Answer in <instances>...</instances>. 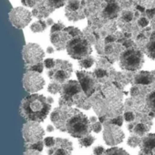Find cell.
Here are the masks:
<instances>
[{"label":"cell","mask_w":155,"mask_h":155,"mask_svg":"<svg viewBox=\"0 0 155 155\" xmlns=\"http://www.w3.org/2000/svg\"><path fill=\"white\" fill-rule=\"evenodd\" d=\"M124 110L134 111L136 114H148L150 111L148 107L146 98L140 96L127 99L124 103Z\"/></svg>","instance_id":"obj_17"},{"label":"cell","mask_w":155,"mask_h":155,"mask_svg":"<svg viewBox=\"0 0 155 155\" xmlns=\"http://www.w3.org/2000/svg\"><path fill=\"white\" fill-rule=\"evenodd\" d=\"M124 94L127 93L113 82L100 84L98 91L91 96V106L98 117L104 116L110 120L121 115L124 110Z\"/></svg>","instance_id":"obj_1"},{"label":"cell","mask_w":155,"mask_h":155,"mask_svg":"<svg viewBox=\"0 0 155 155\" xmlns=\"http://www.w3.org/2000/svg\"><path fill=\"white\" fill-rule=\"evenodd\" d=\"M22 56L27 65H34L42 62L45 57V52L38 44L28 43L24 46L22 50Z\"/></svg>","instance_id":"obj_16"},{"label":"cell","mask_w":155,"mask_h":155,"mask_svg":"<svg viewBox=\"0 0 155 155\" xmlns=\"http://www.w3.org/2000/svg\"><path fill=\"white\" fill-rule=\"evenodd\" d=\"M153 73H154V76H155V71H153ZM155 83V82H154Z\"/></svg>","instance_id":"obj_57"},{"label":"cell","mask_w":155,"mask_h":155,"mask_svg":"<svg viewBox=\"0 0 155 155\" xmlns=\"http://www.w3.org/2000/svg\"><path fill=\"white\" fill-rule=\"evenodd\" d=\"M96 140L95 137L92 136L91 133L84 136V137H81V138H79V144L81 147H84V148H88L90 146H91L94 141Z\"/></svg>","instance_id":"obj_29"},{"label":"cell","mask_w":155,"mask_h":155,"mask_svg":"<svg viewBox=\"0 0 155 155\" xmlns=\"http://www.w3.org/2000/svg\"><path fill=\"white\" fill-rule=\"evenodd\" d=\"M143 63V53L136 47L123 50L120 56V66L123 70L135 72L142 68Z\"/></svg>","instance_id":"obj_6"},{"label":"cell","mask_w":155,"mask_h":155,"mask_svg":"<svg viewBox=\"0 0 155 155\" xmlns=\"http://www.w3.org/2000/svg\"><path fill=\"white\" fill-rule=\"evenodd\" d=\"M22 135L27 143H35L43 140L45 130L37 121H28L22 129Z\"/></svg>","instance_id":"obj_13"},{"label":"cell","mask_w":155,"mask_h":155,"mask_svg":"<svg viewBox=\"0 0 155 155\" xmlns=\"http://www.w3.org/2000/svg\"><path fill=\"white\" fill-rule=\"evenodd\" d=\"M105 151H106V150L104 149L103 146H97L93 149V153L98 154V155L103 154V153H105Z\"/></svg>","instance_id":"obj_49"},{"label":"cell","mask_w":155,"mask_h":155,"mask_svg":"<svg viewBox=\"0 0 155 155\" xmlns=\"http://www.w3.org/2000/svg\"><path fill=\"white\" fill-rule=\"evenodd\" d=\"M91 129L95 133H100L102 130V123L101 121H96L95 123L91 124Z\"/></svg>","instance_id":"obj_47"},{"label":"cell","mask_w":155,"mask_h":155,"mask_svg":"<svg viewBox=\"0 0 155 155\" xmlns=\"http://www.w3.org/2000/svg\"><path fill=\"white\" fill-rule=\"evenodd\" d=\"M32 12L23 7L13 8L8 15L12 25L18 29L25 28L32 20Z\"/></svg>","instance_id":"obj_14"},{"label":"cell","mask_w":155,"mask_h":155,"mask_svg":"<svg viewBox=\"0 0 155 155\" xmlns=\"http://www.w3.org/2000/svg\"><path fill=\"white\" fill-rule=\"evenodd\" d=\"M120 9L121 8L118 3V0H116V1H110L108 2L105 9L103 10L101 18L107 19H116L121 12Z\"/></svg>","instance_id":"obj_23"},{"label":"cell","mask_w":155,"mask_h":155,"mask_svg":"<svg viewBox=\"0 0 155 155\" xmlns=\"http://www.w3.org/2000/svg\"><path fill=\"white\" fill-rule=\"evenodd\" d=\"M110 64H111V62L107 58L101 57L99 58V60L97 61V68H106V69H110Z\"/></svg>","instance_id":"obj_37"},{"label":"cell","mask_w":155,"mask_h":155,"mask_svg":"<svg viewBox=\"0 0 155 155\" xmlns=\"http://www.w3.org/2000/svg\"><path fill=\"white\" fill-rule=\"evenodd\" d=\"M54 51H55V49H54L53 47H48V48H47V53L52 54V53H54Z\"/></svg>","instance_id":"obj_52"},{"label":"cell","mask_w":155,"mask_h":155,"mask_svg":"<svg viewBox=\"0 0 155 155\" xmlns=\"http://www.w3.org/2000/svg\"><path fill=\"white\" fill-rule=\"evenodd\" d=\"M47 99H48V101L50 104H52V103L54 102V99H53V98H51V97H48Z\"/></svg>","instance_id":"obj_56"},{"label":"cell","mask_w":155,"mask_h":155,"mask_svg":"<svg viewBox=\"0 0 155 155\" xmlns=\"http://www.w3.org/2000/svg\"><path fill=\"white\" fill-rule=\"evenodd\" d=\"M143 52L152 60H155V30L151 32L149 42L142 48Z\"/></svg>","instance_id":"obj_26"},{"label":"cell","mask_w":155,"mask_h":155,"mask_svg":"<svg viewBox=\"0 0 155 155\" xmlns=\"http://www.w3.org/2000/svg\"><path fill=\"white\" fill-rule=\"evenodd\" d=\"M21 3L25 7L33 8L36 6V0H21Z\"/></svg>","instance_id":"obj_48"},{"label":"cell","mask_w":155,"mask_h":155,"mask_svg":"<svg viewBox=\"0 0 155 155\" xmlns=\"http://www.w3.org/2000/svg\"><path fill=\"white\" fill-rule=\"evenodd\" d=\"M46 22H47L48 26H52V25L54 24V21H53V19H52V18H48Z\"/></svg>","instance_id":"obj_54"},{"label":"cell","mask_w":155,"mask_h":155,"mask_svg":"<svg viewBox=\"0 0 155 155\" xmlns=\"http://www.w3.org/2000/svg\"><path fill=\"white\" fill-rule=\"evenodd\" d=\"M65 16L69 21L82 20L87 17L86 0H68L65 5Z\"/></svg>","instance_id":"obj_9"},{"label":"cell","mask_w":155,"mask_h":155,"mask_svg":"<svg viewBox=\"0 0 155 155\" xmlns=\"http://www.w3.org/2000/svg\"><path fill=\"white\" fill-rule=\"evenodd\" d=\"M68 0H36V6L32 9V15L38 18H47L56 9L64 7Z\"/></svg>","instance_id":"obj_7"},{"label":"cell","mask_w":155,"mask_h":155,"mask_svg":"<svg viewBox=\"0 0 155 155\" xmlns=\"http://www.w3.org/2000/svg\"><path fill=\"white\" fill-rule=\"evenodd\" d=\"M118 3L120 6L121 9H123V10L124 9L130 10L134 7V5L136 6L134 0H118Z\"/></svg>","instance_id":"obj_36"},{"label":"cell","mask_w":155,"mask_h":155,"mask_svg":"<svg viewBox=\"0 0 155 155\" xmlns=\"http://www.w3.org/2000/svg\"><path fill=\"white\" fill-rule=\"evenodd\" d=\"M134 75L135 74H133V71H129V70L116 72L115 75H114L112 82L114 84H116L119 88L123 90L124 86L133 82Z\"/></svg>","instance_id":"obj_22"},{"label":"cell","mask_w":155,"mask_h":155,"mask_svg":"<svg viewBox=\"0 0 155 155\" xmlns=\"http://www.w3.org/2000/svg\"><path fill=\"white\" fill-rule=\"evenodd\" d=\"M76 75L83 91L87 96L91 97L98 91L100 84L94 72H90L87 70H77Z\"/></svg>","instance_id":"obj_10"},{"label":"cell","mask_w":155,"mask_h":155,"mask_svg":"<svg viewBox=\"0 0 155 155\" xmlns=\"http://www.w3.org/2000/svg\"><path fill=\"white\" fill-rule=\"evenodd\" d=\"M56 65V60L53 58H47L44 60V66L48 69H51L55 67Z\"/></svg>","instance_id":"obj_46"},{"label":"cell","mask_w":155,"mask_h":155,"mask_svg":"<svg viewBox=\"0 0 155 155\" xmlns=\"http://www.w3.org/2000/svg\"><path fill=\"white\" fill-rule=\"evenodd\" d=\"M140 154H155V133H147L140 144Z\"/></svg>","instance_id":"obj_21"},{"label":"cell","mask_w":155,"mask_h":155,"mask_svg":"<svg viewBox=\"0 0 155 155\" xmlns=\"http://www.w3.org/2000/svg\"><path fill=\"white\" fill-rule=\"evenodd\" d=\"M48 27V24L45 20H42V19H39L36 22H34L33 24H31L30 26V30L33 32V33H41L43 31L46 30Z\"/></svg>","instance_id":"obj_28"},{"label":"cell","mask_w":155,"mask_h":155,"mask_svg":"<svg viewBox=\"0 0 155 155\" xmlns=\"http://www.w3.org/2000/svg\"><path fill=\"white\" fill-rule=\"evenodd\" d=\"M149 23H150V21H149V19L146 17H141V18H140L138 19V26L140 27L141 28H147L148 25H149Z\"/></svg>","instance_id":"obj_45"},{"label":"cell","mask_w":155,"mask_h":155,"mask_svg":"<svg viewBox=\"0 0 155 155\" xmlns=\"http://www.w3.org/2000/svg\"><path fill=\"white\" fill-rule=\"evenodd\" d=\"M146 101L149 109L152 111H155V90L151 91L146 96Z\"/></svg>","instance_id":"obj_34"},{"label":"cell","mask_w":155,"mask_h":155,"mask_svg":"<svg viewBox=\"0 0 155 155\" xmlns=\"http://www.w3.org/2000/svg\"><path fill=\"white\" fill-rule=\"evenodd\" d=\"M53 125L73 138H81L92 130L90 119L81 110L70 106H59L50 114Z\"/></svg>","instance_id":"obj_2"},{"label":"cell","mask_w":155,"mask_h":155,"mask_svg":"<svg viewBox=\"0 0 155 155\" xmlns=\"http://www.w3.org/2000/svg\"><path fill=\"white\" fill-rule=\"evenodd\" d=\"M136 18V15L134 12L129 9H124L120 14V19L118 21V24H124V23H131L134 21Z\"/></svg>","instance_id":"obj_27"},{"label":"cell","mask_w":155,"mask_h":155,"mask_svg":"<svg viewBox=\"0 0 155 155\" xmlns=\"http://www.w3.org/2000/svg\"><path fill=\"white\" fill-rule=\"evenodd\" d=\"M44 144L46 147L48 148H51L55 145V142H56V138L54 137H46L44 139Z\"/></svg>","instance_id":"obj_44"},{"label":"cell","mask_w":155,"mask_h":155,"mask_svg":"<svg viewBox=\"0 0 155 155\" xmlns=\"http://www.w3.org/2000/svg\"><path fill=\"white\" fill-rule=\"evenodd\" d=\"M123 118L125 120V121L127 122H131L135 120L136 118V113L134 111H131V110H125L124 112V115H123Z\"/></svg>","instance_id":"obj_41"},{"label":"cell","mask_w":155,"mask_h":155,"mask_svg":"<svg viewBox=\"0 0 155 155\" xmlns=\"http://www.w3.org/2000/svg\"><path fill=\"white\" fill-rule=\"evenodd\" d=\"M102 137L107 145L117 146L123 141L125 134L120 129V126L111 123H105Z\"/></svg>","instance_id":"obj_15"},{"label":"cell","mask_w":155,"mask_h":155,"mask_svg":"<svg viewBox=\"0 0 155 155\" xmlns=\"http://www.w3.org/2000/svg\"><path fill=\"white\" fill-rule=\"evenodd\" d=\"M40 151L35 150H31V149H27L26 151L24 152L25 154H39Z\"/></svg>","instance_id":"obj_50"},{"label":"cell","mask_w":155,"mask_h":155,"mask_svg":"<svg viewBox=\"0 0 155 155\" xmlns=\"http://www.w3.org/2000/svg\"><path fill=\"white\" fill-rule=\"evenodd\" d=\"M73 72V66L68 60L56 59V65L53 68L49 69L48 76L51 81H55L60 83H65L69 80Z\"/></svg>","instance_id":"obj_8"},{"label":"cell","mask_w":155,"mask_h":155,"mask_svg":"<svg viewBox=\"0 0 155 155\" xmlns=\"http://www.w3.org/2000/svg\"><path fill=\"white\" fill-rule=\"evenodd\" d=\"M64 30L66 32H68L72 38L73 37H76V36H79V35H81L83 32H81V30H80L78 28H75V27H68V28H65Z\"/></svg>","instance_id":"obj_40"},{"label":"cell","mask_w":155,"mask_h":155,"mask_svg":"<svg viewBox=\"0 0 155 155\" xmlns=\"http://www.w3.org/2000/svg\"><path fill=\"white\" fill-rule=\"evenodd\" d=\"M155 82V76L153 71H144L141 70L134 75L133 83L134 84H142V85H150Z\"/></svg>","instance_id":"obj_24"},{"label":"cell","mask_w":155,"mask_h":155,"mask_svg":"<svg viewBox=\"0 0 155 155\" xmlns=\"http://www.w3.org/2000/svg\"><path fill=\"white\" fill-rule=\"evenodd\" d=\"M84 93L79 81L68 80L62 85L58 104L59 106H76L78 101Z\"/></svg>","instance_id":"obj_4"},{"label":"cell","mask_w":155,"mask_h":155,"mask_svg":"<svg viewBox=\"0 0 155 155\" xmlns=\"http://www.w3.org/2000/svg\"><path fill=\"white\" fill-rule=\"evenodd\" d=\"M135 4L145 9L155 8V0H134Z\"/></svg>","instance_id":"obj_33"},{"label":"cell","mask_w":155,"mask_h":155,"mask_svg":"<svg viewBox=\"0 0 155 155\" xmlns=\"http://www.w3.org/2000/svg\"><path fill=\"white\" fill-rule=\"evenodd\" d=\"M105 154H108V155H124V154H128V152L122 149V148H118L116 146H111V148L106 150L105 151Z\"/></svg>","instance_id":"obj_35"},{"label":"cell","mask_w":155,"mask_h":155,"mask_svg":"<svg viewBox=\"0 0 155 155\" xmlns=\"http://www.w3.org/2000/svg\"><path fill=\"white\" fill-rule=\"evenodd\" d=\"M123 119L124 118L121 115H119V116H117L115 118L108 120L105 123H111V124H115V125H118V126H121L123 124Z\"/></svg>","instance_id":"obj_42"},{"label":"cell","mask_w":155,"mask_h":155,"mask_svg":"<svg viewBox=\"0 0 155 155\" xmlns=\"http://www.w3.org/2000/svg\"><path fill=\"white\" fill-rule=\"evenodd\" d=\"M94 63H95V58L91 55H89V56H87V57H85V58L79 60V65L81 68H86V69L91 68Z\"/></svg>","instance_id":"obj_30"},{"label":"cell","mask_w":155,"mask_h":155,"mask_svg":"<svg viewBox=\"0 0 155 155\" xmlns=\"http://www.w3.org/2000/svg\"><path fill=\"white\" fill-rule=\"evenodd\" d=\"M72 38V37L66 32L64 29L57 32L50 33V42L56 48L57 50H64L67 48L68 41Z\"/></svg>","instance_id":"obj_19"},{"label":"cell","mask_w":155,"mask_h":155,"mask_svg":"<svg viewBox=\"0 0 155 155\" xmlns=\"http://www.w3.org/2000/svg\"><path fill=\"white\" fill-rule=\"evenodd\" d=\"M124 47L120 44V43H108L105 44V48H104V55L106 56V58L111 62L113 63L114 61H116L118 58H120V56L121 54V52L123 51Z\"/></svg>","instance_id":"obj_20"},{"label":"cell","mask_w":155,"mask_h":155,"mask_svg":"<svg viewBox=\"0 0 155 155\" xmlns=\"http://www.w3.org/2000/svg\"><path fill=\"white\" fill-rule=\"evenodd\" d=\"M44 141L40 140L35 143H27V149H31V150H35L38 151H42L43 148H44Z\"/></svg>","instance_id":"obj_39"},{"label":"cell","mask_w":155,"mask_h":155,"mask_svg":"<svg viewBox=\"0 0 155 155\" xmlns=\"http://www.w3.org/2000/svg\"><path fill=\"white\" fill-rule=\"evenodd\" d=\"M54 127H55V126H53V125H48V126H47V131H48V132H52V131H54Z\"/></svg>","instance_id":"obj_53"},{"label":"cell","mask_w":155,"mask_h":155,"mask_svg":"<svg viewBox=\"0 0 155 155\" xmlns=\"http://www.w3.org/2000/svg\"><path fill=\"white\" fill-rule=\"evenodd\" d=\"M151 28L155 30V17H154V18L151 20Z\"/></svg>","instance_id":"obj_55"},{"label":"cell","mask_w":155,"mask_h":155,"mask_svg":"<svg viewBox=\"0 0 155 155\" xmlns=\"http://www.w3.org/2000/svg\"><path fill=\"white\" fill-rule=\"evenodd\" d=\"M151 28H145L144 30H142L139 33V35L136 38V41H135L137 47H139L140 48H143L145 47V45L149 42L150 35H151V32H150Z\"/></svg>","instance_id":"obj_25"},{"label":"cell","mask_w":155,"mask_h":155,"mask_svg":"<svg viewBox=\"0 0 155 155\" xmlns=\"http://www.w3.org/2000/svg\"><path fill=\"white\" fill-rule=\"evenodd\" d=\"M65 25L61 22V21H58L57 23H54L52 26H51V29H50V33H53V32H57V31H60V30H63L65 28Z\"/></svg>","instance_id":"obj_43"},{"label":"cell","mask_w":155,"mask_h":155,"mask_svg":"<svg viewBox=\"0 0 155 155\" xmlns=\"http://www.w3.org/2000/svg\"><path fill=\"white\" fill-rule=\"evenodd\" d=\"M141 139L142 137L137 135V134H134L132 133L127 140V144L131 147V148H136L138 146H140V142H141Z\"/></svg>","instance_id":"obj_32"},{"label":"cell","mask_w":155,"mask_h":155,"mask_svg":"<svg viewBox=\"0 0 155 155\" xmlns=\"http://www.w3.org/2000/svg\"><path fill=\"white\" fill-rule=\"evenodd\" d=\"M98 120H99V117H97V116H91V117H90V121H91V124L92 123H95Z\"/></svg>","instance_id":"obj_51"},{"label":"cell","mask_w":155,"mask_h":155,"mask_svg":"<svg viewBox=\"0 0 155 155\" xmlns=\"http://www.w3.org/2000/svg\"><path fill=\"white\" fill-rule=\"evenodd\" d=\"M51 110L48 99L40 94L31 93L24 98L19 106L20 115L28 121L43 122Z\"/></svg>","instance_id":"obj_3"},{"label":"cell","mask_w":155,"mask_h":155,"mask_svg":"<svg viewBox=\"0 0 155 155\" xmlns=\"http://www.w3.org/2000/svg\"><path fill=\"white\" fill-rule=\"evenodd\" d=\"M62 83L60 82H58V81H52L49 84H48V91L53 95H56L58 93H60L61 90H62Z\"/></svg>","instance_id":"obj_31"},{"label":"cell","mask_w":155,"mask_h":155,"mask_svg":"<svg viewBox=\"0 0 155 155\" xmlns=\"http://www.w3.org/2000/svg\"><path fill=\"white\" fill-rule=\"evenodd\" d=\"M44 62H39L34 65H27L26 69L27 70H32V71H36V72H39L42 73L43 69H44Z\"/></svg>","instance_id":"obj_38"},{"label":"cell","mask_w":155,"mask_h":155,"mask_svg":"<svg viewBox=\"0 0 155 155\" xmlns=\"http://www.w3.org/2000/svg\"><path fill=\"white\" fill-rule=\"evenodd\" d=\"M73 144L72 142L64 138H56L55 145L48 148V153L54 155H69L72 153Z\"/></svg>","instance_id":"obj_18"},{"label":"cell","mask_w":155,"mask_h":155,"mask_svg":"<svg viewBox=\"0 0 155 155\" xmlns=\"http://www.w3.org/2000/svg\"><path fill=\"white\" fill-rule=\"evenodd\" d=\"M67 52L68 54L74 59L80 60L92 52L91 43L86 38L84 34L73 37L67 45Z\"/></svg>","instance_id":"obj_5"},{"label":"cell","mask_w":155,"mask_h":155,"mask_svg":"<svg viewBox=\"0 0 155 155\" xmlns=\"http://www.w3.org/2000/svg\"><path fill=\"white\" fill-rule=\"evenodd\" d=\"M152 126V118L148 114H136L133 121L130 122L128 129L131 133L137 134L140 137L145 136Z\"/></svg>","instance_id":"obj_11"},{"label":"cell","mask_w":155,"mask_h":155,"mask_svg":"<svg viewBox=\"0 0 155 155\" xmlns=\"http://www.w3.org/2000/svg\"><path fill=\"white\" fill-rule=\"evenodd\" d=\"M45 86V80L39 72L27 70L23 77V87L29 93H36Z\"/></svg>","instance_id":"obj_12"}]
</instances>
